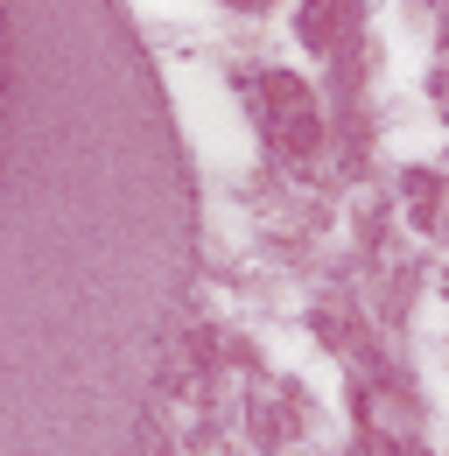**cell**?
<instances>
[{
    "instance_id": "6da1fadb",
    "label": "cell",
    "mask_w": 449,
    "mask_h": 456,
    "mask_svg": "<svg viewBox=\"0 0 449 456\" xmlns=\"http://www.w3.org/2000/svg\"><path fill=\"white\" fill-rule=\"evenodd\" d=\"M197 183L119 0H0V456H148Z\"/></svg>"
}]
</instances>
